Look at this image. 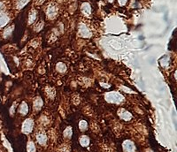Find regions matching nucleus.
<instances>
[{
    "mask_svg": "<svg viewBox=\"0 0 177 152\" xmlns=\"http://www.w3.org/2000/svg\"><path fill=\"white\" fill-rule=\"evenodd\" d=\"M105 100L111 103H120L124 100V96L118 92H108L105 95Z\"/></svg>",
    "mask_w": 177,
    "mask_h": 152,
    "instance_id": "1",
    "label": "nucleus"
},
{
    "mask_svg": "<svg viewBox=\"0 0 177 152\" xmlns=\"http://www.w3.org/2000/svg\"><path fill=\"white\" fill-rule=\"evenodd\" d=\"M78 33L82 37L89 38L91 36V32L89 28L84 23H80L78 26Z\"/></svg>",
    "mask_w": 177,
    "mask_h": 152,
    "instance_id": "2",
    "label": "nucleus"
},
{
    "mask_svg": "<svg viewBox=\"0 0 177 152\" xmlns=\"http://www.w3.org/2000/svg\"><path fill=\"white\" fill-rule=\"evenodd\" d=\"M58 14V7L53 4H50L46 8V15L48 19H54Z\"/></svg>",
    "mask_w": 177,
    "mask_h": 152,
    "instance_id": "3",
    "label": "nucleus"
},
{
    "mask_svg": "<svg viewBox=\"0 0 177 152\" xmlns=\"http://www.w3.org/2000/svg\"><path fill=\"white\" fill-rule=\"evenodd\" d=\"M34 121L31 119H27L22 124V132L24 134H29L33 130Z\"/></svg>",
    "mask_w": 177,
    "mask_h": 152,
    "instance_id": "4",
    "label": "nucleus"
},
{
    "mask_svg": "<svg viewBox=\"0 0 177 152\" xmlns=\"http://www.w3.org/2000/svg\"><path fill=\"white\" fill-rule=\"evenodd\" d=\"M118 115L119 117L120 118L123 120H126V121H128L132 119V115L131 113L128 111H126L125 109H120L118 111Z\"/></svg>",
    "mask_w": 177,
    "mask_h": 152,
    "instance_id": "5",
    "label": "nucleus"
},
{
    "mask_svg": "<svg viewBox=\"0 0 177 152\" xmlns=\"http://www.w3.org/2000/svg\"><path fill=\"white\" fill-rule=\"evenodd\" d=\"M123 149L126 152H135V146L134 142L131 141H125L123 142Z\"/></svg>",
    "mask_w": 177,
    "mask_h": 152,
    "instance_id": "6",
    "label": "nucleus"
},
{
    "mask_svg": "<svg viewBox=\"0 0 177 152\" xmlns=\"http://www.w3.org/2000/svg\"><path fill=\"white\" fill-rule=\"evenodd\" d=\"M81 11L82 12V13L85 14V15L89 16L90 15L91 13V6L89 3H83L81 6Z\"/></svg>",
    "mask_w": 177,
    "mask_h": 152,
    "instance_id": "7",
    "label": "nucleus"
},
{
    "mask_svg": "<svg viewBox=\"0 0 177 152\" xmlns=\"http://www.w3.org/2000/svg\"><path fill=\"white\" fill-rule=\"evenodd\" d=\"M9 22V17L6 13L0 12V28L4 27Z\"/></svg>",
    "mask_w": 177,
    "mask_h": 152,
    "instance_id": "8",
    "label": "nucleus"
},
{
    "mask_svg": "<svg viewBox=\"0 0 177 152\" xmlns=\"http://www.w3.org/2000/svg\"><path fill=\"white\" fill-rule=\"evenodd\" d=\"M43 103L42 98L39 97V96H37V97L34 100V110L36 111V112H37V111H40L41 108L43 107Z\"/></svg>",
    "mask_w": 177,
    "mask_h": 152,
    "instance_id": "9",
    "label": "nucleus"
},
{
    "mask_svg": "<svg viewBox=\"0 0 177 152\" xmlns=\"http://www.w3.org/2000/svg\"><path fill=\"white\" fill-rule=\"evenodd\" d=\"M36 141L41 145H45L46 142H47V136L44 134H43V133L37 134H36Z\"/></svg>",
    "mask_w": 177,
    "mask_h": 152,
    "instance_id": "10",
    "label": "nucleus"
},
{
    "mask_svg": "<svg viewBox=\"0 0 177 152\" xmlns=\"http://www.w3.org/2000/svg\"><path fill=\"white\" fill-rule=\"evenodd\" d=\"M19 112L21 115H27L28 112V105L27 104L26 102H22L19 108Z\"/></svg>",
    "mask_w": 177,
    "mask_h": 152,
    "instance_id": "11",
    "label": "nucleus"
},
{
    "mask_svg": "<svg viewBox=\"0 0 177 152\" xmlns=\"http://www.w3.org/2000/svg\"><path fill=\"white\" fill-rule=\"evenodd\" d=\"M36 17H37V12L36 10H32L29 13V15H28V24L31 25L36 21Z\"/></svg>",
    "mask_w": 177,
    "mask_h": 152,
    "instance_id": "12",
    "label": "nucleus"
},
{
    "mask_svg": "<svg viewBox=\"0 0 177 152\" xmlns=\"http://www.w3.org/2000/svg\"><path fill=\"white\" fill-rule=\"evenodd\" d=\"M80 144L82 147H88L89 144V138L86 135H82L81 138H80Z\"/></svg>",
    "mask_w": 177,
    "mask_h": 152,
    "instance_id": "13",
    "label": "nucleus"
},
{
    "mask_svg": "<svg viewBox=\"0 0 177 152\" xmlns=\"http://www.w3.org/2000/svg\"><path fill=\"white\" fill-rule=\"evenodd\" d=\"M56 68H57V71H59V73H65L67 71L66 65L62 63V62H59V63L56 65Z\"/></svg>",
    "mask_w": 177,
    "mask_h": 152,
    "instance_id": "14",
    "label": "nucleus"
},
{
    "mask_svg": "<svg viewBox=\"0 0 177 152\" xmlns=\"http://www.w3.org/2000/svg\"><path fill=\"white\" fill-rule=\"evenodd\" d=\"M72 134H73V130H72V127H67L66 129L64 130V133H63V135H64L65 138H71L72 137Z\"/></svg>",
    "mask_w": 177,
    "mask_h": 152,
    "instance_id": "15",
    "label": "nucleus"
},
{
    "mask_svg": "<svg viewBox=\"0 0 177 152\" xmlns=\"http://www.w3.org/2000/svg\"><path fill=\"white\" fill-rule=\"evenodd\" d=\"M28 2H29V0H18V1H17V4H16L17 8L18 9L23 8V7L25 6Z\"/></svg>",
    "mask_w": 177,
    "mask_h": 152,
    "instance_id": "16",
    "label": "nucleus"
},
{
    "mask_svg": "<svg viewBox=\"0 0 177 152\" xmlns=\"http://www.w3.org/2000/svg\"><path fill=\"white\" fill-rule=\"evenodd\" d=\"M79 128L81 131H85L88 128V123L85 120H81L79 122Z\"/></svg>",
    "mask_w": 177,
    "mask_h": 152,
    "instance_id": "17",
    "label": "nucleus"
},
{
    "mask_svg": "<svg viewBox=\"0 0 177 152\" xmlns=\"http://www.w3.org/2000/svg\"><path fill=\"white\" fill-rule=\"evenodd\" d=\"M28 152H36V147L32 141H29L28 143Z\"/></svg>",
    "mask_w": 177,
    "mask_h": 152,
    "instance_id": "18",
    "label": "nucleus"
},
{
    "mask_svg": "<svg viewBox=\"0 0 177 152\" xmlns=\"http://www.w3.org/2000/svg\"><path fill=\"white\" fill-rule=\"evenodd\" d=\"M43 28V22H42V21H40V22L38 23L37 25H36V28H35V30H36V31H40Z\"/></svg>",
    "mask_w": 177,
    "mask_h": 152,
    "instance_id": "19",
    "label": "nucleus"
},
{
    "mask_svg": "<svg viewBox=\"0 0 177 152\" xmlns=\"http://www.w3.org/2000/svg\"><path fill=\"white\" fill-rule=\"evenodd\" d=\"M166 60H165V57H163V59H162V62H161V65L163 66H166L167 64H168V62H167V60H168V57H166Z\"/></svg>",
    "mask_w": 177,
    "mask_h": 152,
    "instance_id": "20",
    "label": "nucleus"
},
{
    "mask_svg": "<svg viewBox=\"0 0 177 152\" xmlns=\"http://www.w3.org/2000/svg\"><path fill=\"white\" fill-rule=\"evenodd\" d=\"M118 2H119V4H120V6H125L126 3H127V0H118Z\"/></svg>",
    "mask_w": 177,
    "mask_h": 152,
    "instance_id": "21",
    "label": "nucleus"
},
{
    "mask_svg": "<svg viewBox=\"0 0 177 152\" xmlns=\"http://www.w3.org/2000/svg\"><path fill=\"white\" fill-rule=\"evenodd\" d=\"M11 31H12V28H8V29H6V32H4V36H7V35H10L9 33H11Z\"/></svg>",
    "mask_w": 177,
    "mask_h": 152,
    "instance_id": "22",
    "label": "nucleus"
},
{
    "mask_svg": "<svg viewBox=\"0 0 177 152\" xmlns=\"http://www.w3.org/2000/svg\"><path fill=\"white\" fill-rule=\"evenodd\" d=\"M100 85H101L102 87H104V88H110V85H109V84H104V82H101V83H100Z\"/></svg>",
    "mask_w": 177,
    "mask_h": 152,
    "instance_id": "23",
    "label": "nucleus"
},
{
    "mask_svg": "<svg viewBox=\"0 0 177 152\" xmlns=\"http://www.w3.org/2000/svg\"><path fill=\"white\" fill-rule=\"evenodd\" d=\"M3 9H4V4L0 2V12H3Z\"/></svg>",
    "mask_w": 177,
    "mask_h": 152,
    "instance_id": "24",
    "label": "nucleus"
},
{
    "mask_svg": "<svg viewBox=\"0 0 177 152\" xmlns=\"http://www.w3.org/2000/svg\"><path fill=\"white\" fill-rule=\"evenodd\" d=\"M43 2H44V0H36V3L37 4H42Z\"/></svg>",
    "mask_w": 177,
    "mask_h": 152,
    "instance_id": "25",
    "label": "nucleus"
},
{
    "mask_svg": "<svg viewBox=\"0 0 177 152\" xmlns=\"http://www.w3.org/2000/svg\"><path fill=\"white\" fill-rule=\"evenodd\" d=\"M113 1V0H108V2H110V3H112Z\"/></svg>",
    "mask_w": 177,
    "mask_h": 152,
    "instance_id": "26",
    "label": "nucleus"
}]
</instances>
